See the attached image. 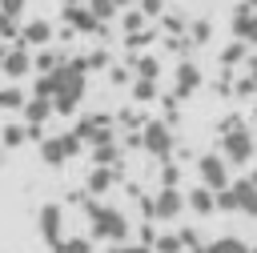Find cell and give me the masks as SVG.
Instances as JSON below:
<instances>
[{
    "mask_svg": "<svg viewBox=\"0 0 257 253\" xmlns=\"http://www.w3.org/2000/svg\"><path fill=\"white\" fill-rule=\"evenodd\" d=\"M20 40L40 48V44H48V40H52V24H48V20H28V24L20 28Z\"/></svg>",
    "mask_w": 257,
    "mask_h": 253,
    "instance_id": "12",
    "label": "cell"
},
{
    "mask_svg": "<svg viewBox=\"0 0 257 253\" xmlns=\"http://www.w3.org/2000/svg\"><path fill=\"white\" fill-rule=\"evenodd\" d=\"M149 40H153V32H133V36H128L133 48H141V44H149Z\"/></svg>",
    "mask_w": 257,
    "mask_h": 253,
    "instance_id": "32",
    "label": "cell"
},
{
    "mask_svg": "<svg viewBox=\"0 0 257 253\" xmlns=\"http://www.w3.org/2000/svg\"><path fill=\"white\" fill-rule=\"evenodd\" d=\"M249 76H253V80H257V56H253V60H249Z\"/></svg>",
    "mask_w": 257,
    "mask_h": 253,
    "instance_id": "35",
    "label": "cell"
},
{
    "mask_svg": "<svg viewBox=\"0 0 257 253\" xmlns=\"http://www.w3.org/2000/svg\"><path fill=\"white\" fill-rule=\"evenodd\" d=\"M0 72H4L12 84H16L24 72H32V56H28V48H20V44H16V48H4V64H0Z\"/></svg>",
    "mask_w": 257,
    "mask_h": 253,
    "instance_id": "7",
    "label": "cell"
},
{
    "mask_svg": "<svg viewBox=\"0 0 257 253\" xmlns=\"http://www.w3.org/2000/svg\"><path fill=\"white\" fill-rule=\"evenodd\" d=\"M177 237H181V249H197V253H201V233H197V229H181Z\"/></svg>",
    "mask_w": 257,
    "mask_h": 253,
    "instance_id": "25",
    "label": "cell"
},
{
    "mask_svg": "<svg viewBox=\"0 0 257 253\" xmlns=\"http://www.w3.org/2000/svg\"><path fill=\"white\" fill-rule=\"evenodd\" d=\"M253 4H257V0H249V4L233 16V36H237L241 44H257V12H253Z\"/></svg>",
    "mask_w": 257,
    "mask_h": 253,
    "instance_id": "8",
    "label": "cell"
},
{
    "mask_svg": "<svg viewBox=\"0 0 257 253\" xmlns=\"http://www.w3.org/2000/svg\"><path fill=\"white\" fill-rule=\"evenodd\" d=\"M88 12H92L96 20H108V16L116 12V8H112V0H92V8H88Z\"/></svg>",
    "mask_w": 257,
    "mask_h": 253,
    "instance_id": "28",
    "label": "cell"
},
{
    "mask_svg": "<svg viewBox=\"0 0 257 253\" xmlns=\"http://www.w3.org/2000/svg\"><path fill=\"white\" fill-rule=\"evenodd\" d=\"M56 253H92V241H88V237H68Z\"/></svg>",
    "mask_w": 257,
    "mask_h": 253,
    "instance_id": "23",
    "label": "cell"
},
{
    "mask_svg": "<svg viewBox=\"0 0 257 253\" xmlns=\"http://www.w3.org/2000/svg\"><path fill=\"white\" fill-rule=\"evenodd\" d=\"M153 253H181V237H177V233H157Z\"/></svg>",
    "mask_w": 257,
    "mask_h": 253,
    "instance_id": "20",
    "label": "cell"
},
{
    "mask_svg": "<svg viewBox=\"0 0 257 253\" xmlns=\"http://www.w3.org/2000/svg\"><path fill=\"white\" fill-rule=\"evenodd\" d=\"M197 173H201V185H205L209 193H225V189H229V165H225V157L205 153V157L197 161Z\"/></svg>",
    "mask_w": 257,
    "mask_h": 253,
    "instance_id": "3",
    "label": "cell"
},
{
    "mask_svg": "<svg viewBox=\"0 0 257 253\" xmlns=\"http://www.w3.org/2000/svg\"><path fill=\"white\" fill-rule=\"evenodd\" d=\"M68 4H72V0H68Z\"/></svg>",
    "mask_w": 257,
    "mask_h": 253,
    "instance_id": "38",
    "label": "cell"
},
{
    "mask_svg": "<svg viewBox=\"0 0 257 253\" xmlns=\"http://www.w3.org/2000/svg\"><path fill=\"white\" fill-rule=\"evenodd\" d=\"M181 209H185V197H181L177 189H161L157 201H153V217H157V221H173Z\"/></svg>",
    "mask_w": 257,
    "mask_h": 253,
    "instance_id": "9",
    "label": "cell"
},
{
    "mask_svg": "<svg viewBox=\"0 0 257 253\" xmlns=\"http://www.w3.org/2000/svg\"><path fill=\"white\" fill-rule=\"evenodd\" d=\"M197 84H201V72H197V64H181V68H177V96H189Z\"/></svg>",
    "mask_w": 257,
    "mask_h": 253,
    "instance_id": "17",
    "label": "cell"
},
{
    "mask_svg": "<svg viewBox=\"0 0 257 253\" xmlns=\"http://www.w3.org/2000/svg\"><path fill=\"white\" fill-rule=\"evenodd\" d=\"M12 36H20V28H16V20H8V16H0V40H12Z\"/></svg>",
    "mask_w": 257,
    "mask_h": 253,
    "instance_id": "30",
    "label": "cell"
},
{
    "mask_svg": "<svg viewBox=\"0 0 257 253\" xmlns=\"http://www.w3.org/2000/svg\"><path fill=\"white\" fill-rule=\"evenodd\" d=\"M249 157H253V133L229 129L225 133V165H245Z\"/></svg>",
    "mask_w": 257,
    "mask_h": 253,
    "instance_id": "6",
    "label": "cell"
},
{
    "mask_svg": "<svg viewBox=\"0 0 257 253\" xmlns=\"http://www.w3.org/2000/svg\"><path fill=\"white\" fill-rule=\"evenodd\" d=\"M249 181H253V185H257V173H253V177H249Z\"/></svg>",
    "mask_w": 257,
    "mask_h": 253,
    "instance_id": "37",
    "label": "cell"
},
{
    "mask_svg": "<svg viewBox=\"0 0 257 253\" xmlns=\"http://www.w3.org/2000/svg\"><path fill=\"white\" fill-rule=\"evenodd\" d=\"M0 108H4V112H20V108H24V92H20L16 84H4V88H0Z\"/></svg>",
    "mask_w": 257,
    "mask_h": 253,
    "instance_id": "19",
    "label": "cell"
},
{
    "mask_svg": "<svg viewBox=\"0 0 257 253\" xmlns=\"http://www.w3.org/2000/svg\"><path fill=\"white\" fill-rule=\"evenodd\" d=\"M185 205H189L193 213H201V217H205V213H213V209H217V197H213L205 185H197L193 193H185Z\"/></svg>",
    "mask_w": 257,
    "mask_h": 253,
    "instance_id": "14",
    "label": "cell"
},
{
    "mask_svg": "<svg viewBox=\"0 0 257 253\" xmlns=\"http://www.w3.org/2000/svg\"><path fill=\"white\" fill-rule=\"evenodd\" d=\"M205 36H209V24H205V20H197V24H193V40H197V44H201V40H205Z\"/></svg>",
    "mask_w": 257,
    "mask_h": 253,
    "instance_id": "31",
    "label": "cell"
},
{
    "mask_svg": "<svg viewBox=\"0 0 257 253\" xmlns=\"http://www.w3.org/2000/svg\"><path fill=\"white\" fill-rule=\"evenodd\" d=\"M72 153H80V137L76 133H64V137H44L40 141V157L48 165H64Z\"/></svg>",
    "mask_w": 257,
    "mask_h": 253,
    "instance_id": "4",
    "label": "cell"
},
{
    "mask_svg": "<svg viewBox=\"0 0 257 253\" xmlns=\"http://www.w3.org/2000/svg\"><path fill=\"white\" fill-rule=\"evenodd\" d=\"M88 217H92V241H112V245H124L128 237V221L120 209H104V205H88Z\"/></svg>",
    "mask_w": 257,
    "mask_h": 253,
    "instance_id": "2",
    "label": "cell"
},
{
    "mask_svg": "<svg viewBox=\"0 0 257 253\" xmlns=\"http://www.w3.org/2000/svg\"><path fill=\"white\" fill-rule=\"evenodd\" d=\"M124 4H128V0H112V8H124Z\"/></svg>",
    "mask_w": 257,
    "mask_h": 253,
    "instance_id": "36",
    "label": "cell"
},
{
    "mask_svg": "<svg viewBox=\"0 0 257 253\" xmlns=\"http://www.w3.org/2000/svg\"><path fill=\"white\" fill-rule=\"evenodd\" d=\"M0 133H4V145H20V141L28 137V129H24V124H4Z\"/></svg>",
    "mask_w": 257,
    "mask_h": 253,
    "instance_id": "24",
    "label": "cell"
},
{
    "mask_svg": "<svg viewBox=\"0 0 257 253\" xmlns=\"http://www.w3.org/2000/svg\"><path fill=\"white\" fill-rule=\"evenodd\" d=\"M201 253H253L241 237H217V241H209V245H201Z\"/></svg>",
    "mask_w": 257,
    "mask_h": 253,
    "instance_id": "16",
    "label": "cell"
},
{
    "mask_svg": "<svg viewBox=\"0 0 257 253\" xmlns=\"http://www.w3.org/2000/svg\"><path fill=\"white\" fill-rule=\"evenodd\" d=\"M52 84V112H76L80 96H84V60H68L56 72H48Z\"/></svg>",
    "mask_w": 257,
    "mask_h": 253,
    "instance_id": "1",
    "label": "cell"
},
{
    "mask_svg": "<svg viewBox=\"0 0 257 253\" xmlns=\"http://www.w3.org/2000/svg\"><path fill=\"white\" fill-rule=\"evenodd\" d=\"M153 92H157V88H153V80H137V88H133V96H137V100H153Z\"/></svg>",
    "mask_w": 257,
    "mask_h": 253,
    "instance_id": "29",
    "label": "cell"
},
{
    "mask_svg": "<svg viewBox=\"0 0 257 253\" xmlns=\"http://www.w3.org/2000/svg\"><path fill=\"white\" fill-rule=\"evenodd\" d=\"M88 189H92V193H108V189H112V169H108V165H96V169L88 173Z\"/></svg>",
    "mask_w": 257,
    "mask_h": 253,
    "instance_id": "18",
    "label": "cell"
},
{
    "mask_svg": "<svg viewBox=\"0 0 257 253\" xmlns=\"http://www.w3.org/2000/svg\"><path fill=\"white\" fill-rule=\"evenodd\" d=\"M24 4H28V0H0V16H8V20H16V16L24 12Z\"/></svg>",
    "mask_w": 257,
    "mask_h": 253,
    "instance_id": "26",
    "label": "cell"
},
{
    "mask_svg": "<svg viewBox=\"0 0 257 253\" xmlns=\"http://www.w3.org/2000/svg\"><path fill=\"white\" fill-rule=\"evenodd\" d=\"M241 56H245V44H241V40H233V44H229V48L221 52V60H225V64H237Z\"/></svg>",
    "mask_w": 257,
    "mask_h": 253,
    "instance_id": "27",
    "label": "cell"
},
{
    "mask_svg": "<svg viewBox=\"0 0 257 253\" xmlns=\"http://www.w3.org/2000/svg\"><path fill=\"white\" fill-rule=\"evenodd\" d=\"M229 193H233V205L249 217H257V185L245 177V181H229Z\"/></svg>",
    "mask_w": 257,
    "mask_h": 253,
    "instance_id": "10",
    "label": "cell"
},
{
    "mask_svg": "<svg viewBox=\"0 0 257 253\" xmlns=\"http://www.w3.org/2000/svg\"><path fill=\"white\" fill-rule=\"evenodd\" d=\"M64 16H68V24H72V28H80V32H96V28H100V20H96L88 8L68 4V8H64Z\"/></svg>",
    "mask_w": 257,
    "mask_h": 253,
    "instance_id": "15",
    "label": "cell"
},
{
    "mask_svg": "<svg viewBox=\"0 0 257 253\" xmlns=\"http://www.w3.org/2000/svg\"><path fill=\"white\" fill-rule=\"evenodd\" d=\"M137 72H141V80H157V72H161L157 56H141V60H137Z\"/></svg>",
    "mask_w": 257,
    "mask_h": 253,
    "instance_id": "22",
    "label": "cell"
},
{
    "mask_svg": "<svg viewBox=\"0 0 257 253\" xmlns=\"http://www.w3.org/2000/svg\"><path fill=\"white\" fill-rule=\"evenodd\" d=\"M40 237H44V245L52 253L64 245V213H60V205H44L40 209Z\"/></svg>",
    "mask_w": 257,
    "mask_h": 253,
    "instance_id": "5",
    "label": "cell"
},
{
    "mask_svg": "<svg viewBox=\"0 0 257 253\" xmlns=\"http://www.w3.org/2000/svg\"><path fill=\"white\" fill-rule=\"evenodd\" d=\"M32 68H40V72L48 76V72L60 68V56H56V52H40V56H32Z\"/></svg>",
    "mask_w": 257,
    "mask_h": 253,
    "instance_id": "21",
    "label": "cell"
},
{
    "mask_svg": "<svg viewBox=\"0 0 257 253\" xmlns=\"http://www.w3.org/2000/svg\"><path fill=\"white\" fill-rule=\"evenodd\" d=\"M145 12L157 16V12H161V0H141V16H145Z\"/></svg>",
    "mask_w": 257,
    "mask_h": 253,
    "instance_id": "33",
    "label": "cell"
},
{
    "mask_svg": "<svg viewBox=\"0 0 257 253\" xmlns=\"http://www.w3.org/2000/svg\"><path fill=\"white\" fill-rule=\"evenodd\" d=\"M145 149H149L153 157H165V153L173 149V133H169L165 124H149V129H145Z\"/></svg>",
    "mask_w": 257,
    "mask_h": 253,
    "instance_id": "11",
    "label": "cell"
},
{
    "mask_svg": "<svg viewBox=\"0 0 257 253\" xmlns=\"http://www.w3.org/2000/svg\"><path fill=\"white\" fill-rule=\"evenodd\" d=\"M116 253H153V249H145V245H116Z\"/></svg>",
    "mask_w": 257,
    "mask_h": 253,
    "instance_id": "34",
    "label": "cell"
},
{
    "mask_svg": "<svg viewBox=\"0 0 257 253\" xmlns=\"http://www.w3.org/2000/svg\"><path fill=\"white\" fill-rule=\"evenodd\" d=\"M48 116H52V100H40V96L24 100V120H28V129H40Z\"/></svg>",
    "mask_w": 257,
    "mask_h": 253,
    "instance_id": "13",
    "label": "cell"
}]
</instances>
